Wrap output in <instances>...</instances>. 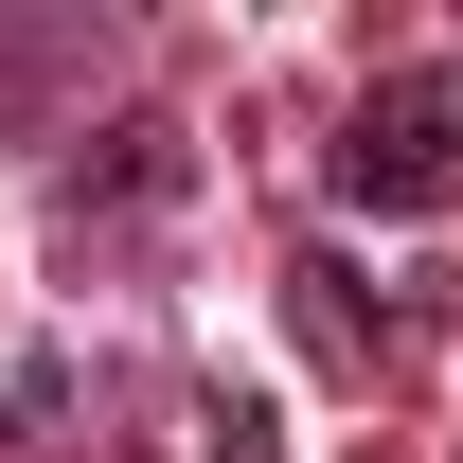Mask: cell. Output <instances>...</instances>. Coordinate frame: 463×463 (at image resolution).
<instances>
[{
	"label": "cell",
	"instance_id": "1",
	"mask_svg": "<svg viewBox=\"0 0 463 463\" xmlns=\"http://www.w3.org/2000/svg\"><path fill=\"white\" fill-rule=\"evenodd\" d=\"M339 196H392V214H428V196H463L446 90H392V108H356V143H339Z\"/></svg>",
	"mask_w": 463,
	"mask_h": 463
}]
</instances>
